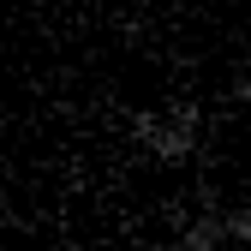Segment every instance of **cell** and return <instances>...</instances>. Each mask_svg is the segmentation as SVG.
I'll list each match as a JSON object with an SVG mask.
<instances>
[{"mask_svg": "<svg viewBox=\"0 0 251 251\" xmlns=\"http://www.w3.org/2000/svg\"><path fill=\"white\" fill-rule=\"evenodd\" d=\"M132 144L162 168H185L203 150V108L198 102H168V108H144L132 114Z\"/></svg>", "mask_w": 251, "mask_h": 251, "instance_id": "obj_1", "label": "cell"}, {"mask_svg": "<svg viewBox=\"0 0 251 251\" xmlns=\"http://www.w3.org/2000/svg\"><path fill=\"white\" fill-rule=\"evenodd\" d=\"M162 251H233V239H227V227H222V209H203V215H192Z\"/></svg>", "mask_w": 251, "mask_h": 251, "instance_id": "obj_2", "label": "cell"}, {"mask_svg": "<svg viewBox=\"0 0 251 251\" xmlns=\"http://www.w3.org/2000/svg\"><path fill=\"white\" fill-rule=\"evenodd\" d=\"M222 227H227L233 251H251V198H245V203H233V209H222Z\"/></svg>", "mask_w": 251, "mask_h": 251, "instance_id": "obj_3", "label": "cell"}, {"mask_svg": "<svg viewBox=\"0 0 251 251\" xmlns=\"http://www.w3.org/2000/svg\"><path fill=\"white\" fill-rule=\"evenodd\" d=\"M233 108H245V120H251V78H233Z\"/></svg>", "mask_w": 251, "mask_h": 251, "instance_id": "obj_4", "label": "cell"}, {"mask_svg": "<svg viewBox=\"0 0 251 251\" xmlns=\"http://www.w3.org/2000/svg\"><path fill=\"white\" fill-rule=\"evenodd\" d=\"M138 251H162V245H138Z\"/></svg>", "mask_w": 251, "mask_h": 251, "instance_id": "obj_5", "label": "cell"}]
</instances>
